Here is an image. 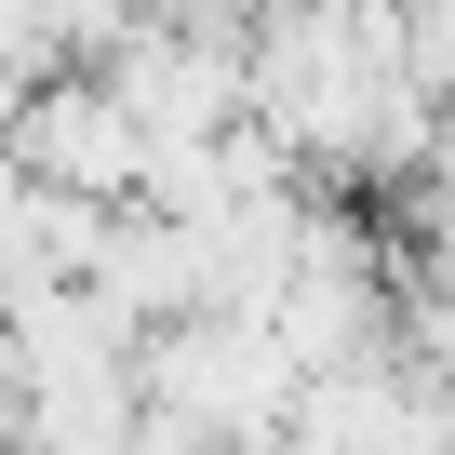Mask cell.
Listing matches in <instances>:
<instances>
[{"label": "cell", "instance_id": "cell-2", "mask_svg": "<svg viewBox=\"0 0 455 455\" xmlns=\"http://www.w3.org/2000/svg\"><path fill=\"white\" fill-rule=\"evenodd\" d=\"M14 134H28V161H41L54 188H94V201H148V174H161V134L134 121V94H121L108 68L41 81V94L14 108Z\"/></svg>", "mask_w": 455, "mask_h": 455}, {"label": "cell", "instance_id": "cell-1", "mask_svg": "<svg viewBox=\"0 0 455 455\" xmlns=\"http://www.w3.org/2000/svg\"><path fill=\"white\" fill-rule=\"evenodd\" d=\"M148 402L188 415L214 455H268L295 442V402H308V362L268 308H188L148 335Z\"/></svg>", "mask_w": 455, "mask_h": 455}, {"label": "cell", "instance_id": "cell-3", "mask_svg": "<svg viewBox=\"0 0 455 455\" xmlns=\"http://www.w3.org/2000/svg\"><path fill=\"white\" fill-rule=\"evenodd\" d=\"M28 214H41V161H28L14 121H0V295H14V268H28Z\"/></svg>", "mask_w": 455, "mask_h": 455}]
</instances>
